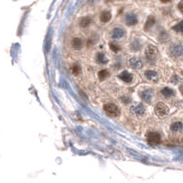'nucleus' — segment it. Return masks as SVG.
I'll use <instances>...</instances> for the list:
<instances>
[{"instance_id": "32", "label": "nucleus", "mask_w": 183, "mask_h": 183, "mask_svg": "<svg viewBox=\"0 0 183 183\" xmlns=\"http://www.w3.org/2000/svg\"><path fill=\"white\" fill-rule=\"evenodd\" d=\"M182 140H183V139H182Z\"/></svg>"}, {"instance_id": "13", "label": "nucleus", "mask_w": 183, "mask_h": 183, "mask_svg": "<svg viewBox=\"0 0 183 183\" xmlns=\"http://www.w3.org/2000/svg\"><path fill=\"white\" fill-rule=\"evenodd\" d=\"M83 42L80 38H74L72 40V46L75 49H81L83 48Z\"/></svg>"}, {"instance_id": "23", "label": "nucleus", "mask_w": 183, "mask_h": 183, "mask_svg": "<svg viewBox=\"0 0 183 183\" xmlns=\"http://www.w3.org/2000/svg\"><path fill=\"white\" fill-rule=\"evenodd\" d=\"M72 72L74 75H78L81 72V67L77 64H75L72 67Z\"/></svg>"}, {"instance_id": "3", "label": "nucleus", "mask_w": 183, "mask_h": 183, "mask_svg": "<svg viewBox=\"0 0 183 183\" xmlns=\"http://www.w3.org/2000/svg\"><path fill=\"white\" fill-rule=\"evenodd\" d=\"M157 54H159V50L153 45H149L145 51V56H146L147 60L150 61H154L157 59Z\"/></svg>"}, {"instance_id": "17", "label": "nucleus", "mask_w": 183, "mask_h": 183, "mask_svg": "<svg viewBox=\"0 0 183 183\" xmlns=\"http://www.w3.org/2000/svg\"><path fill=\"white\" fill-rule=\"evenodd\" d=\"M91 22H92V20H91L90 17H83L81 19V21H80V26L81 28H86V27H88L91 24Z\"/></svg>"}, {"instance_id": "30", "label": "nucleus", "mask_w": 183, "mask_h": 183, "mask_svg": "<svg viewBox=\"0 0 183 183\" xmlns=\"http://www.w3.org/2000/svg\"><path fill=\"white\" fill-rule=\"evenodd\" d=\"M106 1H107V2H108V1H109V0H106Z\"/></svg>"}, {"instance_id": "4", "label": "nucleus", "mask_w": 183, "mask_h": 183, "mask_svg": "<svg viewBox=\"0 0 183 183\" xmlns=\"http://www.w3.org/2000/svg\"><path fill=\"white\" fill-rule=\"evenodd\" d=\"M155 111H156L157 116H160V117H163V116H166L168 115V112H169V109H168V107L165 104L159 103L156 105Z\"/></svg>"}, {"instance_id": "1", "label": "nucleus", "mask_w": 183, "mask_h": 183, "mask_svg": "<svg viewBox=\"0 0 183 183\" xmlns=\"http://www.w3.org/2000/svg\"><path fill=\"white\" fill-rule=\"evenodd\" d=\"M169 52L175 58H180L183 56V42L176 43L170 47Z\"/></svg>"}, {"instance_id": "28", "label": "nucleus", "mask_w": 183, "mask_h": 183, "mask_svg": "<svg viewBox=\"0 0 183 183\" xmlns=\"http://www.w3.org/2000/svg\"><path fill=\"white\" fill-rule=\"evenodd\" d=\"M180 92L183 94V83H181L180 86Z\"/></svg>"}, {"instance_id": "24", "label": "nucleus", "mask_w": 183, "mask_h": 183, "mask_svg": "<svg viewBox=\"0 0 183 183\" xmlns=\"http://www.w3.org/2000/svg\"><path fill=\"white\" fill-rule=\"evenodd\" d=\"M110 49L113 50V52H117L120 50V46L117 45L116 43H110Z\"/></svg>"}, {"instance_id": "29", "label": "nucleus", "mask_w": 183, "mask_h": 183, "mask_svg": "<svg viewBox=\"0 0 183 183\" xmlns=\"http://www.w3.org/2000/svg\"><path fill=\"white\" fill-rule=\"evenodd\" d=\"M160 1L163 3H168V2H170V0H160Z\"/></svg>"}, {"instance_id": "31", "label": "nucleus", "mask_w": 183, "mask_h": 183, "mask_svg": "<svg viewBox=\"0 0 183 183\" xmlns=\"http://www.w3.org/2000/svg\"><path fill=\"white\" fill-rule=\"evenodd\" d=\"M182 73H183V72H182Z\"/></svg>"}, {"instance_id": "5", "label": "nucleus", "mask_w": 183, "mask_h": 183, "mask_svg": "<svg viewBox=\"0 0 183 183\" xmlns=\"http://www.w3.org/2000/svg\"><path fill=\"white\" fill-rule=\"evenodd\" d=\"M147 139L148 142L151 145H156V144H159L161 141V137L160 135L157 132H149L147 135Z\"/></svg>"}, {"instance_id": "21", "label": "nucleus", "mask_w": 183, "mask_h": 183, "mask_svg": "<svg viewBox=\"0 0 183 183\" xmlns=\"http://www.w3.org/2000/svg\"><path fill=\"white\" fill-rule=\"evenodd\" d=\"M98 76H99V79L101 81H104V79H106L107 77L109 76V72H108V71H106V70H102V71L99 72Z\"/></svg>"}, {"instance_id": "27", "label": "nucleus", "mask_w": 183, "mask_h": 183, "mask_svg": "<svg viewBox=\"0 0 183 183\" xmlns=\"http://www.w3.org/2000/svg\"><path fill=\"white\" fill-rule=\"evenodd\" d=\"M179 80H180L179 77H178V76H176V75H175V76L172 78V83H177V81H178Z\"/></svg>"}, {"instance_id": "7", "label": "nucleus", "mask_w": 183, "mask_h": 183, "mask_svg": "<svg viewBox=\"0 0 183 183\" xmlns=\"http://www.w3.org/2000/svg\"><path fill=\"white\" fill-rule=\"evenodd\" d=\"M125 22H127L128 26H134V25L137 23V17L135 14L129 13L125 17Z\"/></svg>"}, {"instance_id": "19", "label": "nucleus", "mask_w": 183, "mask_h": 183, "mask_svg": "<svg viewBox=\"0 0 183 183\" xmlns=\"http://www.w3.org/2000/svg\"><path fill=\"white\" fill-rule=\"evenodd\" d=\"M97 62L100 64H104V63H107V59L105 58V56L103 54V53H98L97 54Z\"/></svg>"}, {"instance_id": "10", "label": "nucleus", "mask_w": 183, "mask_h": 183, "mask_svg": "<svg viewBox=\"0 0 183 183\" xmlns=\"http://www.w3.org/2000/svg\"><path fill=\"white\" fill-rule=\"evenodd\" d=\"M125 36V30L119 28H116L112 31V38L113 39H121Z\"/></svg>"}, {"instance_id": "16", "label": "nucleus", "mask_w": 183, "mask_h": 183, "mask_svg": "<svg viewBox=\"0 0 183 183\" xmlns=\"http://www.w3.org/2000/svg\"><path fill=\"white\" fill-rule=\"evenodd\" d=\"M161 93L165 97H171V96L174 95L175 93L172 89H170V88H168V87H166V88H164V89H162Z\"/></svg>"}, {"instance_id": "14", "label": "nucleus", "mask_w": 183, "mask_h": 183, "mask_svg": "<svg viewBox=\"0 0 183 183\" xmlns=\"http://www.w3.org/2000/svg\"><path fill=\"white\" fill-rule=\"evenodd\" d=\"M112 17V15H111V12L110 11H103L102 13H101V16H100V19L102 22L104 23H106L108 22Z\"/></svg>"}, {"instance_id": "20", "label": "nucleus", "mask_w": 183, "mask_h": 183, "mask_svg": "<svg viewBox=\"0 0 183 183\" xmlns=\"http://www.w3.org/2000/svg\"><path fill=\"white\" fill-rule=\"evenodd\" d=\"M154 23H155V18L153 17H149L148 18V20H147L146 26H145V29L148 30V29H150L154 25Z\"/></svg>"}, {"instance_id": "25", "label": "nucleus", "mask_w": 183, "mask_h": 183, "mask_svg": "<svg viewBox=\"0 0 183 183\" xmlns=\"http://www.w3.org/2000/svg\"><path fill=\"white\" fill-rule=\"evenodd\" d=\"M178 8L180 9V11L183 14V0H182V1H180V2L178 4Z\"/></svg>"}, {"instance_id": "15", "label": "nucleus", "mask_w": 183, "mask_h": 183, "mask_svg": "<svg viewBox=\"0 0 183 183\" xmlns=\"http://www.w3.org/2000/svg\"><path fill=\"white\" fill-rule=\"evenodd\" d=\"M141 97L145 102H150L151 98H152V93H151L149 90H146V91L142 92Z\"/></svg>"}, {"instance_id": "22", "label": "nucleus", "mask_w": 183, "mask_h": 183, "mask_svg": "<svg viewBox=\"0 0 183 183\" xmlns=\"http://www.w3.org/2000/svg\"><path fill=\"white\" fill-rule=\"evenodd\" d=\"M131 49H133V50H138V49H140L141 48V45H140V43L138 40H135L133 43L131 44V46H130Z\"/></svg>"}, {"instance_id": "6", "label": "nucleus", "mask_w": 183, "mask_h": 183, "mask_svg": "<svg viewBox=\"0 0 183 183\" xmlns=\"http://www.w3.org/2000/svg\"><path fill=\"white\" fill-rule=\"evenodd\" d=\"M130 111H131L132 113H134L135 116H140L144 115V113H145V107H144L143 104H137V105H135V106H132Z\"/></svg>"}, {"instance_id": "8", "label": "nucleus", "mask_w": 183, "mask_h": 183, "mask_svg": "<svg viewBox=\"0 0 183 183\" xmlns=\"http://www.w3.org/2000/svg\"><path fill=\"white\" fill-rule=\"evenodd\" d=\"M118 77L121 79L123 81H125V83H131L132 80H133V76H132V74L129 73L127 71H125V72L120 73Z\"/></svg>"}, {"instance_id": "12", "label": "nucleus", "mask_w": 183, "mask_h": 183, "mask_svg": "<svg viewBox=\"0 0 183 183\" xmlns=\"http://www.w3.org/2000/svg\"><path fill=\"white\" fill-rule=\"evenodd\" d=\"M145 76L146 78L149 81H157L159 80V75L155 71H148L145 72Z\"/></svg>"}, {"instance_id": "9", "label": "nucleus", "mask_w": 183, "mask_h": 183, "mask_svg": "<svg viewBox=\"0 0 183 183\" xmlns=\"http://www.w3.org/2000/svg\"><path fill=\"white\" fill-rule=\"evenodd\" d=\"M129 64L132 68L134 69H140L142 67V61L137 57H134L129 61Z\"/></svg>"}, {"instance_id": "11", "label": "nucleus", "mask_w": 183, "mask_h": 183, "mask_svg": "<svg viewBox=\"0 0 183 183\" xmlns=\"http://www.w3.org/2000/svg\"><path fill=\"white\" fill-rule=\"evenodd\" d=\"M170 130L173 133H180V132L183 131V124L181 122H175L170 125Z\"/></svg>"}, {"instance_id": "26", "label": "nucleus", "mask_w": 183, "mask_h": 183, "mask_svg": "<svg viewBox=\"0 0 183 183\" xmlns=\"http://www.w3.org/2000/svg\"><path fill=\"white\" fill-rule=\"evenodd\" d=\"M122 101L125 103V104H127V103H130L131 102V99L129 98V97H125V96H124V97H122Z\"/></svg>"}, {"instance_id": "18", "label": "nucleus", "mask_w": 183, "mask_h": 183, "mask_svg": "<svg viewBox=\"0 0 183 183\" xmlns=\"http://www.w3.org/2000/svg\"><path fill=\"white\" fill-rule=\"evenodd\" d=\"M172 29L175 30L176 32L183 34V20L180 21V23H178L177 25H175L174 27H172Z\"/></svg>"}, {"instance_id": "2", "label": "nucleus", "mask_w": 183, "mask_h": 183, "mask_svg": "<svg viewBox=\"0 0 183 183\" xmlns=\"http://www.w3.org/2000/svg\"><path fill=\"white\" fill-rule=\"evenodd\" d=\"M104 109L107 115H109L110 116L117 117L120 116V110L115 104H111V103L106 104L104 106Z\"/></svg>"}]
</instances>
